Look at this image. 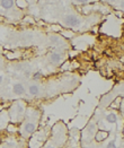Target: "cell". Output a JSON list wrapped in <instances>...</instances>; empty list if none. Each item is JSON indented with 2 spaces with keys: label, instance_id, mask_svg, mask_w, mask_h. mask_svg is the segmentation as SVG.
Here are the masks:
<instances>
[{
  "label": "cell",
  "instance_id": "obj_17",
  "mask_svg": "<svg viewBox=\"0 0 124 148\" xmlns=\"http://www.w3.org/2000/svg\"><path fill=\"white\" fill-rule=\"evenodd\" d=\"M120 7L124 10V0H121V2H120Z\"/></svg>",
  "mask_w": 124,
  "mask_h": 148
},
{
  "label": "cell",
  "instance_id": "obj_3",
  "mask_svg": "<svg viewBox=\"0 0 124 148\" xmlns=\"http://www.w3.org/2000/svg\"><path fill=\"white\" fill-rule=\"evenodd\" d=\"M49 41L50 43L54 47H65L67 45V42H65V38L62 36L61 34H58V33H53V34H50L49 35Z\"/></svg>",
  "mask_w": 124,
  "mask_h": 148
},
{
  "label": "cell",
  "instance_id": "obj_20",
  "mask_svg": "<svg viewBox=\"0 0 124 148\" xmlns=\"http://www.w3.org/2000/svg\"><path fill=\"white\" fill-rule=\"evenodd\" d=\"M121 106H122V110H123V112H124V99L122 101V105H121Z\"/></svg>",
  "mask_w": 124,
  "mask_h": 148
},
{
  "label": "cell",
  "instance_id": "obj_16",
  "mask_svg": "<svg viewBox=\"0 0 124 148\" xmlns=\"http://www.w3.org/2000/svg\"><path fill=\"white\" fill-rule=\"evenodd\" d=\"M106 148H117V147H116V143H115V140H112V141H110V143L107 144Z\"/></svg>",
  "mask_w": 124,
  "mask_h": 148
},
{
  "label": "cell",
  "instance_id": "obj_23",
  "mask_svg": "<svg viewBox=\"0 0 124 148\" xmlns=\"http://www.w3.org/2000/svg\"><path fill=\"white\" fill-rule=\"evenodd\" d=\"M123 148H124V144H123Z\"/></svg>",
  "mask_w": 124,
  "mask_h": 148
},
{
  "label": "cell",
  "instance_id": "obj_5",
  "mask_svg": "<svg viewBox=\"0 0 124 148\" xmlns=\"http://www.w3.org/2000/svg\"><path fill=\"white\" fill-rule=\"evenodd\" d=\"M35 130H36V124L34 122H32V121L26 122L24 124V127H23V131L26 135H32L33 132H35Z\"/></svg>",
  "mask_w": 124,
  "mask_h": 148
},
{
  "label": "cell",
  "instance_id": "obj_10",
  "mask_svg": "<svg viewBox=\"0 0 124 148\" xmlns=\"http://www.w3.org/2000/svg\"><path fill=\"white\" fill-rule=\"evenodd\" d=\"M122 101H123V99H122L121 96H117V97L111 103V108L112 109H121Z\"/></svg>",
  "mask_w": 124,
  "mask_h": 148
},
{
  "label": "cell",
  "instance_id": "obj_19",
  "mask_svg": "<svg viewBox=\"0 0 124 148\" xmlns=\"http://www.w3.org/2000/svg\"><path fill=\"white\" fill-rule=\"evenodd\" d=\"M2 79H3V77H2V75L0 74V84L2 83Z\"/></svg>",
  "mask_w": 124,
  "mask_h": 148
},
{
  "label": "cell",
  "instance_id": "obj_7",
  "mask_svg": "<svg viewBox=\"0 0 124 148\" xmlns=\"http://www.w3.org/2000/svg\"><path fill=\"white\" fill-rule=\"evenodd\" d=\"M28 94H29L31 96H33V97L38 96V94H40V86H38L37 84H32V85H29V86H28Z\"/></svg>",
  "mask_w": 124,
  "mask_h": 148
},
{
  "label": "cell",
  "instance_id": "obj_11",
  "mask_svg": "<svg viewBox=\"0 0 124 148\" xmlns=\"http://www.w3.org/2000/svg\"><path fill=\"white\" fill-rule=\"evenodd\" d=\"M15 3H16V7L18 9H25L29 5V2L27 0H15Z\"/></svg>",
  "mask_w": 124,
  "mask_h": 148
},
{
  "label": "cell",
  "instance_id": "obj_21",
  "mask_svg": "<svg viewBox=\"0 0 124 148\" xmlns=\"http://www.w3.org/2000/svg\"><path fill=\"white\" fill-rule=\"evenodd\" d=\"M45 148H55L54 146H52V145H49V146H46Z\"/></svg>",
  "mask_w": 124,
  "mask_h": 148
},
{
  "label": "cell",
  "instance_id": "obj_4",
  "mask_svg": "<svg viewBox=\"0 0 124 148\" xmlns=\"http://www.w3.org/2000/svg\"><path fill=\"white\" fill-rule=\"evenodd\" d=\"M63 59H64V53L61 50H55L49 54V61L52 64H59L63 61Z\"/></svg>",
  "mask_w": 124,
  "mask_h": 148
},
{
  "label": "cell",
  "instance_id": "obj_9",
  "mask_svg": "<svg viewBox=\"0 0 124 148\" xmlns=\"http://www.w3.org/2000/svg\"><path fill=\"white\" fill-rule=\"evenodd\" d=\"M105 120L108 122V123H113L115 124L119 120V116L115 114V113H108L106 116H105Z\"/></svg>",
  "mask_w": 124,
  "mask_h": 148
},
{
  "label": "cell",
  "instance_id": "obj_14",
  "mask_svg": "<svg viewBox=\"0 0 124 148\" xmlns=\"http://www.w3.org/2000/svg\"><path fill=\"white\" fill-rule=\"evenodd\" d=\"M32 75H33V76H32V78H33L34 80H40V79L42 78V76H43L41 71H36V73H33Z\"/></svg>",
  "mask_w": 124,
  "mask_h": 148
},
{
  "label": "cell",
  "instance_id": "obj_22",
  "mask_svg": "<svg viewBox=\"0 0 124 148\" xmlns=\"http://www.w3.org/2000/svg\"><path fill=\"white\" fill-rule=\"evenodd\" d=\"M27 1H28V2H29V3H33V2H34V1H35V0H27Z\"/></svg>",
  "mask_w": 124,
  "mask_h": 148
},
{
  "label": "cell",
  "instance_id": "obj_18",
  "mask_svg": "<svg viewBox=\"0 0 124 148\" xmlns=\"http://www.w3.org/2000/svg\"><path fill=\"white\" fill-rule=\"evenodd\" d=\"M106 2H110V3H113V2H115L116 0H105Z\"/></svg>",
  "mask_w": 124,
  "mask_h": 148
},
{
  "label": "cell",
  "instance_id": "obj_12",
  "mask_svg": "<svg viewBox=\"0 0 124 148\" xmlns=\"http://www.w3.org/2000/svg\"><path fill=\"white\" fill-rule=\"evenodd\" d=\"M60 34H61L62 36L64 37V38H71V36H74V32H72L70 28H67V29H62Z\"/></svg>",
  "mask_w": 124,
  "mask_h": 148
},
{
  "label": "cell",
  "instance_id": "obj_1",
  "mask_svg": "<svg viewBox=\"0 0 124 148\" xmlns=\"http://www.w3.org/2000/svg\"><path fill=\"white\" fill-rule=\"evenodd\" d=\"M84 23V19L76 14H65L61 18V25L67 28H79Z\"/></svg>",
  "mask_w": 124,
  "mask_h": 148
},
{
  "label": "cell",
  "instance_id": "obj_6",
  "mask_svg": "<svg viewBox=\"0 0 124 148\" xmlns=\"http://www.w3.org/2000/svg\"><path fill=\"white\" fill-rule=\"evenodd\" d=\"M12 92L16 95H24L25 94V87L22 83H15L12 85Z\"/></svg>",
  "mask_w": 124,
  "mask_h": 148
},
{
  "label": "cell",
  "instance_id": "obj_13",
  "mask_svg": "<svg viewBox=\"0 0 124 148\" xmlns=\"http://www.w3.org/2000/svg\"><path fill=\"white\" fill-rule=\"evenodd\" d=\"M87 130H88L89 135H93V134L95 132V130H96V124H95V123H90L89 125H88Z\"/></svg>",
  "mask_w": 124,
  "mask_h": 148
},
{
  "label": "cell",
  "instance_id": "obj_15",
  "mask_svg": "<svg viewBox=\"0 0 124 148\" xmlns=\"http://www.w3.org/2000/svg\"><path fill=\"white\" fill-rule=\"evenodd\" d=\"M90 0H74V5H80V6H85L89 2Z\"/></svg>",
  "mask_w": 124,
  "mask_h": 148
},
{
  "label": "cell",
  "instance_id": "obj_8",
  "mask_svg": "<svg viewBox=\"0 0 124 148\" xmlns=\"http://www.w3.org/2000/svg\"><path fill=\"white\" fill-rule=\"evenodd\" d=\"M107 137H108V132H107V131H105V130H98V131L96 132L95 139H96L97 141H103V140H105Z\"/></svg>",
  "mask_w": 124,
  "mask_h": 148
},
{
  "label": "cell",
  "instance_id": "obj_2",
  "mask_svg": "<svg viewBox=\"0 0 124 148\" xmlns=\"http://www.w3.org/2000/svg\"><path fill=\"white\" fill-rule=\"evenodd\" d=\"M15 0H0V14L8 17V12H15Z\"/></svg>",
  "mask_w": 124,
  "mask_h": 148
}]
</instances>
